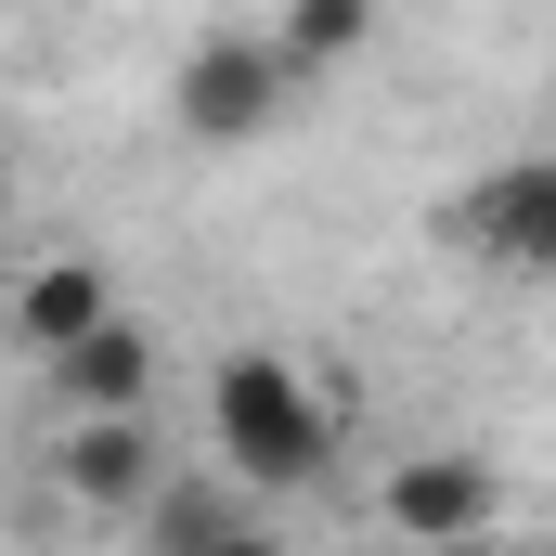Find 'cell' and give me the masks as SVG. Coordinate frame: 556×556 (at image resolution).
Returning a JSON list of instances; mask_svg holds the SVG:
<instances>
[{
	"label": "cell",
	"instance_id": "6da1fadb",
	"mask_svg": "<svg viewBox=\"0 0 556 556\" xmlns=\"http://www.w3.org/2000/svg\"><path fill=\"white\" fill-rule=\"evenodd\" d=\"M207 440H220V466H233L247 492H311V479H324V453H337V415L311 402V376H298V363L247 350V363H220V376H207Z\"/></svg>",
	"mask_w": 556,
	"mask_h": 556
},
{
	"label": "cell",
	"instance_id": "7a4b0ae2",
	"mask_svg": "<svg viewBox=\"0 0 556 556\" xmlns=\"http://www.w3.org/2000/svg\"><path fill=\"white\" fill-rule=\"evenodd\" d=\"M168 104H181V130H194V142H260L285 104H298V78H285V52L260 39V26H220V39L181 52Z\"/></svg>",
	"mask_w": 556,
	"mask_h": 556
},
{
	"label": "cell",
	"instance_id": "3957f363",
	"mask_svg": "<svg viewBox=\"0 0 556 556\" xmlns=\"http://www.w3.org/2000/svg\"><path fill=\"white\" fill-rule=\"evenodd\" d=\"M389 531L427 556H453V544H492V518H505V479H492V453H402L389 466Z\"/></svg>",
	"mask_w": 556,
	"mask_h": 556
},
{
	"label": "cell",
	"instance_id": "277c9868",
	"mask_svg": "<svg viewBox=\"0 0 556 556\" xmlns=\"http://www.w3.org/2000/svg\"><path fill=\"white\" fill-rule=\"evenodd\" d=\"M466 247L505 260V273H556V155H518V168L466 181Z\"/></svg>",
	"mask_w": 556,
	"mask_h": 556
},
{
	"label": "cell",
	"instance_id": "5b68a950",
	"mask_svg": "<svg viewBox=\"0 0 556 556\" xmlns=\"http://www.w3.org/2000/svg\"><path fill=\"white\" fill-rule=\"evenodd\" d=\"M52 479H65V505H91V518H142L168 479H155V427L142 415H78L65 427V453H52Z\"/></svg>",
	"mask_w": 556,
	"mask_h": 556
},
{
	"label": "cell",
	"instance_id": "8992f818",
	"mask_svg": "<svg viewBox=\"0 0 556 556\" xmlns=\"http://www.w3.org/2000/svg\"><path fill=\"white\" fill-rule=\"evenodd\" d=\"M0 324H13L39 363H65L78 337H104V324H117V285H104V260H39V273L0 298Z\"/></svg>",
	"mask_w": 556,
	"mask_h": 556
},
{
	"label": "cell",
	"instance_id": "52a82bcc",
	"mask_svg": "<svg viewBox=\"0 0 556 556\" xmlns=\"http://www.w3.org/2000/svg\"><path fill=\"white\" fill-rule=\"evenodd\" d=\"M52 402H65V427L78 415H142V402H155V337L117 311L104 337H78V350L52 363Z\"/></svg>",
	"mask_w": 556,
	"mask_h": 556
},
{
	"label": "cell",
	"instance_id": "ba28073f",
	"mask_svg": "<svg viewBox=\"0 0 556 556\" xmlns=\"http://www.w3.org/2000/svg\"><path fill=\"white\" fill-rule=\"evenodd\" d=\"M260 39L285 52V78H324V65H350V52L376 39V13H363V0H298V13L260 26Z\"/></svg>",
	"mask_w": 556,
	"mask_h": 556
},
{
	"label": "cell",
	"instance_id": "9c48e42d",
	"mask_svg": "<svg viewBox=\"0 0 556 556\" xmlns=\"http://www.w3.org/2000/svg\"><path fill=\"white\" fill-rule=\"evenodd\" d=\"M142 518H155V556H207L220 531H233V518H247V505H233V492H207V479H168Z\"/></svg>",
	"mask_w": 556,
	"mask_h": 556
},
{
	"label": "cell",
	"instance_id": "30bf717a",
	"mask_svg": "<svg viewBox=\"0 0 556 556\" xmlns=\"http://www.w3.org/2000/svg\"><path fill=\"white\" fill-rule=\"evenodd\" d=\"M207 556H285V544H273V531H260V518H233V531H220V544H207Z\"/></svg>",
	"mask_w": 556,
	"mask_h": 556
},
{
	"label": "cell",
	"instance_id": "8fae6325",
	"mask_svg": "<svg viewBox=\"0 0 556 556\" xmlns=\"http://www.w3.org/2000/svg\"><path fill=\"white\" fill-rule=\"evenodd\" d=\"M453 556H531V544H453Z\"/></svg>",
	"mask_w": 556,
	"mask_h": 556
},
{
	"label": "cell",
	"instance_id": "7c38bea8",
	"mask_svg": "<svg viewBox=\"0 0 556 556\" xmlns=\"http://www.w3.org/2000/svg\"><path fill=\"white\" fill-rule=\"evenodd\" d=\"M0 207H13V181H0Z\"/></svg>",
	"mask_w": 556,
	"mask_h": 556
}]
</instances>
